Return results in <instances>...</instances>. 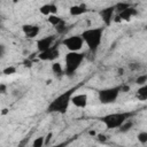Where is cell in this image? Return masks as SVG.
Returning <instances> with one entry per match:
<instances>
[{
  "label": "cell",
  "instance_id": "obj_19",
  "mask_svg": "<svg viewBox=\"0 0 147 147\" xmlns=\"http://www.w3.org/2000/svg\"><path fill=\"white\" fill-rule=\"evenodd\" d=\"M132 126H133V122L132 121H130V119H127L119 129H118V131L121 132V133H125V132H127L129 130H131L132 129Z\"/></svg>",
  "mask_w": 147,
  "mask_h": 147
},
{
  "label": "cell",
  "instance_id": "obj_3",
  "mask_svg": "<svg viewBox=\"0 0 147 147\" xmlns=\"http://www.w3.org/2000/svg\"><path fill=\"white\" fill-rule=\"evenodd\" d=\"M84 59L85 55L80 52H68L64 56V75L72 76L80 67Z\"/></svg>",
  "mask_w": 147,
  "mask_h": 147
},
{
  "label": "cell",
  "instance_id": "obj_1",
  "mask_svg": "<svg viewBox=\"0 0 147 147\" xmlns=\"http://www.w3.org/2000/svg\"><path fill=\"white\" fill-rule=\"evenodd\" d=\"M75 88H70L63 93H61L60 95H57L55 99H53L48 107H47V111L48 113H56V114H65L69 105L71 103V98L74 95Z\"/></svg>",
  "mask_w": 147,
  "mask_h": 147
},
{
  "label": "cell",
  "instance_id": "obj_17",
  "mask_svg": "<svg viewBox=\"0 0 147 147\" xmlns=\"http://www.w3.org/2000/svg\"><path fill=\"white\" fill-rule=\"evenodd\" d=\"M62 21H63V20H62L59 15H49V16L47 17V22H48L52 26H54V28L57 26Z\"/></svg>",
  "mask_w": 147,
  "mask_h": 147
},
{
  "label": "cell",
  "instance_id": "obj_8",
  "mask_svg": "<svg viewBox=\"0 0 147 147\" xmlns=\"http://www.w3.org/2000/svg\"><path fill=\"white\" fill-rule=\"evenodd\" d=\"M55 39H56V37L53 36V34H51V36H45V37L39 38V39L37 40V42H36V46H37L38 52L41 53V52H45V51L52 48V47L54 46L53 44H54Z\"/></svg>",
  "mask_w": 147,
  "mask_h": 147
},
{
  "label": "cell",
  "instance_id": "obj_34",
  "mask_svg": "<svg viewBox=\"0 0 147 147\" xmlns=\"http://www.w3.org/2000/svg\"><path fill=\"white\" fill-rule=\"evenodd\" d=\"M123 74H124V69H123V68H119V69H118V75L122 76Z\"/></svg>",
  "mask_w": 147,
  "mask_h": 147
},
{
  "label": "cell",
  "instance_id": "obj_21",
  "mask_svg": "<svg viewBox=\"0 0 147 147\" xmlns=\"http://www.w3.org/2000/svg\"><path fill=\"white\" fill-rule=\"evenodd\" d=\"M16 71H17V69H16L15 65H8V67L2 69V74L6 75V76H11V75L16 74Z\"/></svg>",
  "mask_w": 147,
  "mask_h": 147
},
{
  "label": "cell",
  "instance_id": "obj_13",
  "mask_svg": "<svg viewBox=\"0 0 147 147\" xmlns=\"http://www.w3.org/2000/svg\"><path fill=\"white\" fill-rule=\"evenodd\" d=\"M39 11L44 16H49V15H57V6L54 3H45L39 8Z\"/></svg>",
  "mask_w": 147,
  "mask_h": 147
},
{
  "label": "cell",
  "instance_id": "obj_16",
  "mask_svg": "<svg viewBox=\"0 0 147 147\" xmlns=\"http://www.w3.org/2000/svg\"><path fill=\"white\" fill-rule=\"evenodd\" d=\"M52 71H53V74H54L55 76H57V77L64 75V74H63V72H64V68L62 67V64H61L60 62H53V63H52Z\"/></svg>",
  "mask_w": 147,
  "mask_h": 147
},
{
  "label": "cell",
  "instance_id": "obj_9",
  "mask_svg": "<svg viewBox=\"0 0 147 147\" xmlns=\"http://www.w3.org/2000/svg\"><path fill=\"white\" fill-rule=\"evenodd\" d=\"M115 6H110V7H106L103 9H101L99 11V15L101 17V21L105 23L106 26L110 25V23L114 21L115 17Z\"/></svg>",
  "mask_w": 147,
  "mask_h": 147
},
{
  "label": "cell",
  "instance_id": "obj_36",
  "mask_svg": "<svg viewBox=\"0 0 147 147\" xmlns=\"http://www.w3.org/2000/svg\"><path fill=\"white\" fill-rule=\"evenodd\" d=\"M51 83H52V80H51V79H48V80H47V83H46V84H47V85H49V84H51Z\"/></svg>",
  "mask_w": 147,
  "mask_h": 147
},
{
  "label": "cell",
  "instance_id": "obj_30",
  "mask_svg": "<svg viewBox=\"0 0 147 147\" xmlns=\"http://www.w3.org/2000/svg\"><path fill=\"white\" fill-rule=\"evenodd\" d=\"M6 88H7V86L5 84H0V93L1 94H5L6 93Z\"/></svg>",
  "mask_w": 147,
  "mask_h": 147
},
{
  "label": "cell",
  "instance_id": "obj_14",
  "mask_svg": "<svg viewBox=\"0 0 147 147\" xmlns=\"http://www.w3.org/2000/svg\"><path fill=\"white\" fill-rule=\"evenodd\" d=\"M88 11V9H87V7H86V5L85 3H78V5H74V6H71L70 8H69V14L71 15V16H82V15H84L85 13H87Z\"/></svg>",
  "mask_w": 147,
  "mask_h": 147
},
{
  "label": "cell",
  "instance_id": "obj_35",
  "mask_svg": "<svg viewBox=\"0 0 147 147\" xmlns=\"http://www.w3.org/2000/svg\"><path fill=\"white\" fill-rule=\"evenodd\" d=\"M53 147H64V144H59V145H55Z\"/></svg>",
  "mask_w": 147,
  "mask_h": 147
},
{
  "label": "cell",
  "instance_id": "obj_26",
  "mask_svg": "<svg viewBox=\"0 0 147 147\" xmlns=\"http://www.w3.org/2000/svg\"><path fill=\"white\" fill-rule=\"evenodd\" d=\"M32 63H33V61L29 57V59H25L24 61H23V65L25 67V68H31L32 67Z\"/></svg>",
  "mask_w": 147,
  "mask_h": 147
},
{
  "label": "cell",
  "instance_id": "obj_15",
  "mask_svg": "<svg viewBox=\"0 0 147 147\" xmlns=\"http://www.w3.org/2000/svg\"><path fill=\"white\" fill-rule=\"evenodd\" d=\"M137 99L140 100V101H146L147 100V84L142 85V86H139V88L137 90Z\"/></svg>",
  "mask_w": 147,
  "mask_h": 147
},
{
  "label": "cell",
  "instance_id": "obj_11",
  "mask_svg": "<svg viewBox=\"0 0 147 147\" xmlns=\"http://www.w3.org/2000/svg\"><path fill=\"white\" fill-rule=\"evenodd\" d=\"M22 31H23V33L26 38L32 39V38L38 37V34L40 32V26L36 25V24H23L22 25Z\"/></svg>",
  "mask_w": 147,
  "mask_h": 147
},
{
  "label": "cell",
  "instance_id": "obj_4",
  "mask_svg": "<svg viewBox=\"0 0 147 147\" xmlns=\"http://www.w3.org/2000/svg\"><path fill=\"white\" fill-rule=\"evenodd\" d=\"M130 116V113H114L102 116L100 121L107 129H119L129 119Z\"/></svg>",
  "mask_w": 147,
  "mask_h": 147
},
{
  "label": "cell",
  "instance_id": "obj_27",
  "mask_svg": "<svg viewBox=\"0 0 147 147\" xmlns=\"http://www.w3.org/2000/svg\"><path fill=\"white\" fill-rule=\"evenodd\" d=\"M52 137H53V132H48V133L46 134V137H45V146L49 145V142H51V140H52Z\"/></svg>",
  "mask_w": 147,
  "mask_h": 147
},
{
  "label": "cell",
  "instance_id": "obj_12",
  "mask_svg": "<svg viewBox=\"0 0 147 147\" xmlns=\"http://www.w3.org/2000/svg\"><path fill=\"white\" fill-rule=\"evenodd\" d=\"M87 102H88V98H87V94H85V93L74 94L72 98H71V103H72L76 108L84 109V108L87 106Z\"/></svg>",
  "mask_w": 147,
  "mask_h": 147
},
{
  "label": "cell",
  "instance_id": "obj_2",
  "mask_svg": "<svg viewBox=\"0 0 147 147\" xmlns=\"http://www.w3.org/2000/svg\"><path fill=\"white\" fill-rule=\"evenodd\" d=\"M84 42L86 44V46L88 47V49L92 53H95L96 49L99 48L101 41H102V37H103V28H90L84 30L80 33Z\"/></svg>",
  "mask_w": 147,
  "mask_h": 147
},
{
  "label": "cell",
  "instance_id": "obj_18",
  "mask_svg": "<svg viewBox=\"0 0 147 147\" xmlns=\"http://www.w3.org/2000/svg\"><path fill=\"white\" fill-rule=\"evenodd\" d=\"M44 146H45V137L44 136H39L33 139L32 147H44Z\"/></svg>",
  "mask_w": 147,
  "mask_h": 147
},
{
  "label": "cell",
  "instance_id": "obj_31",
  "mask_svg": "<svg viewBox=\"0 0 147 147\" xmlns=\"http://www.w3.org/2000/svg\"><path fill=\"white\" fill-rule=\"evenodd\" d=\"M5 51H6L5 45H0V54H1V56H3V55H5Z\"/></svg>",
  "mask_w": 147,
  "mask_h": 147
},
{
  "label": "cell",
  "instance_id": "obj_29",
  "mask_svg": "<svg viewBox=\"0 0 147 147\" xmlns=\"http://www.w3.org/2000/svg\"><path fill=\"white\" fill-rule=\"evenodd\" d=\"M121 91L122 92H129L130 91V86L129 85H121Z\"/></svg>",
  "mask_w": 147,
  "mask_h": 147
},
{
  "label": "cell",
  "instance_id": "obj_25",
  "mask_svg": "<svg viewBox=\"0 0 147 147\" xmlns=\"http://www.w3.org/2000/svg\"><path fill=\"white\" fill-rule=\"evenodd\" d=\"M95 138L98 139V141H99V142H102V144H103V142H106V141L108 140L107 136H106V134H102V133H98Z\"/></svg>",
  "mask_w": 147,
  "mask_h": 147
},
{
  "label": "cell",
  "instance_id": "obj_6",
  "mask_svg": "<svg viewBox=\"0 0 147 147\" xmlns=\"http://www.w3.org/2000/svg\"><path fill=\"white\" fill-rule=\"evenodd\" d=\"M62 44L69 52H80L85 42L80 34H74V36L64 38L62 40Z\"/></svg>",
  "mask_w": 147,
  "mask_h": 147
},
{
  "label": "cell",
  "instance_id": "obj_24",
  "mask_svg": "<svg viewBox=\"0 0 147 147\" xmlns=\"http://www.w3.org/2000/svg\"><path fill=\"white\" fill-rule=\"evenodd\" d=\"M55 30L59 34H63L65 31H67V23L64 21H62L57 26H55Z\"/></svg>",
  "mask_w": 147,
  "mask_h": 147
},
{
  "label": "cell",
  "instance_id": "obj_28",
  "mask_svg": "<svg viewBox=\"0 0 147 147\" xmlns=\"http://www.w3.org/2000/svg\"><path fill=\"white\" fill-rule=\"evenodd\" d=\"M129 68H130L132 71H136V70H138V69L140 68V65H139V63H130V64H129Z\"/></svg>",
  "mask_w": 147,
  "mask_h": 147
},
{
  "label": "cell",
  "instance_id": "obj_7",
  "mask_svg": "<svg viewBox=\"0 0 147 147\" xmlns=\"http://www.w3.org/2000/svg\"><path fill=\"white\" fill-rule=\"evenodd\" d=\"M60 56V51H59V47L57 46H53L52 48L45 51V52H41V53H38L37 54V57L38 60L40 61H44V62H47V61H52V62H55V60Z\"/></svg>",
  "mask_w": 147,
  "mask_h": 147
},
{
  "label": "cell",
  "instance_id": "obj_22",
  "mask_svg": "<svg viewBox=\"0 0 147 147\" xmlns=\"http://www.w3.org/2000/svg\"><path fill=\"white\" fill-rule=\"evenodd\" d=\"M130 7H131L130 3H127V2H118V3L115 5V9L117 10V13H121V11H123V10L130 8Z\"/></svg>",
  "mask_w": 147,
  "mask_h": 147
},
{
  "label": "cell",
  "instance_id": "obj_37",
  "mask_svg": "<svg viewBox=\"0 0 147 147\" xmlns=\"http://www.w3.org/2000/svg\"><path fill=\"white\" fill-rule=\"evenodd\" d=\"M145 29H146V31H147V25H146V26H145Z\"/></svg>",
  "mask_w": 147,
  "mask_h": 147
},
{
  "label": "cell",
  "instance_id": "obj_5",
  "mask_svg": "<svg viewBox=\"0 0 147 147\" xmlns=\"http://www.w3.org/2000/svg\"><path fill=\"white\" fill-rule=\"evenodd\" d=\"M121 85L119 86H113V87H107V88H102L99 91V101L102 105H110L114 103L119 93H121Z\"/></svg>",
  "mask_w": 147,
  "mask_h": 147
},
{
  "label": "cell",
  "instance_id": "obj_20",
  "mask_svg": "<svg viewBox=\"0 0 147 147\" xmlns=\"http://www.w3.org/2000/svg\"><path fill=\"white\" fill-rule=\"evenodd\" d=\"M134 83L139 86H142L145 84H147V74H142V75H139L136 79H134Z\"/></svg>",
  "mask_w": 147,
  "mask_h": 147
},
{
  "label": "cell",
  "instance_id": "obj_33",
  "mask_svg": "<svg viewBox=\"0 0 147 147\" xmlns=\"http://www.w3.org/2000/svg\"><path fill=\"white\" fill-rule=\"evenodd\" d=\"M96 134H98V133H96L94 130H90V131H88V136H91V137H96Z\"/></svg>",
  "mask_w": 147,
  "mask_h": 147
},
{
  "label": "cell",
  "instance_id": "obj_32",
  "mask_svg": "<svg viewBox=\"0 0 147 147\" xmlns=\"http://www.w3.org/2000/svg\"><path fill=\"white\" fill-rule=\"evenodd\" d=\"M8 113H9V109H8V108H3V109L1 110V115H2V116H5V115H7Z\"/></svg>",
  "mask_w": 147,
  "mask_h": 147
},
{
  "label": "cell",
  "instance_id": "obj_10",
  "mask_svg": "<svg viewBox=\"0 0 147 147\" xmlns=\"http://www.w3.org/2000/svg\"><path fill=\"white\" fill-rule=\"evenodd\" d=\"M137 14H138V10H137L136 8H133V7H130V8L125 9V10H123V11H121V13H117V15L114 17V21H115V22H121V21H126V22H129V21H131V18H132L133 16H136Z\"/></svg>",
  "mask_w": 147,
  "mask_h": 147
},
{
  "label": "cell",
  "instance_id": "obj_23",
  "mask_svg": "<svg viewBox=\"0 0 147 147\" xmlns=\"http://www.w3.org/2000/svg\"><path fill=\"white\" fill-rule=\"evenodd\" d=\"M137 139H138V141H139L140 144H142V145L147 144V131H141V132H139V133L137 134Z\"/></svg>",
  "mask_w": 147,
  "mask_h": 147
}]
</instances>
